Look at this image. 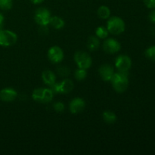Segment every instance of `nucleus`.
<instances>
[{
    "mask_svg": "<svg viewBox=\"0 0 155 155\" xmlns=\"http://www.w3.org/2000/svg\"><path fill=\"white\" fill-rule=\"evenodd\" d=\"M108 35V30H107V27H104V26H99V27H97V29L95 30V36H96L99 39H107Z\"/></svg>",
    "mask_w": 155,
    "mask_h": 155,
    "instance_id": "obj_19",
    "label": "nucleus"
},
{
    "mask_svg": "<svg viewBox=\"0 0 155 155\" xmlns=\"http://www.w3.org/2000/svg\"><path fill=\"white\" fill-rule=\"evenodd\" d=\"M48 58L51 63L54 64H59L64 60V53L62 50L61 48H60L58 45H54L51 46L49 49L48 50Z\"/></svg>",
    "mask_w": 155,
    "mask_h": 155,
    "instance_id": "obj_8",
    "label": "nucleus"
},
{
    "mask_svg": "<svg viewBox=\"0 0 155 155\" xmlns=\"http://www.w3.org/2000/svg\"><path fill=\"white\" fill-rule=\"evenodd\" d=\"M51 18V12L46 8H39L36 9L34 13V21L39 26L48 25Z\"/></svg>",
    "mask_w": 155,
    "mask_h": 155,
    "instance_id": "obj_5",
    "label": "nucleus"
},
{
    "mask_svg": "<svg viewBox=\"0 0 155 155\" xmlns=\"http://www.w3.org/2000/svg\"><path fill=\"white\" fill-rule=\"evenodd\" d=\"M86 101L84 99L80 97L73 98L69 104L70 111L73 114H77L83 111L86 107Z\"/></svg>",
    "mask_w": 155,
    "mask_h": 155,
    "instance_id": "obj_10",
    "label": "nucleus"
},
{
    "mask_svg": "<svg viewBox=\"0 0 155 155\" xmlns=\"http://www.w3.org/2000/svg\"><path fill=\"white\" fill-rule=\"evenodd\" d=\"M54 94L49 88H37L32 92L33 101L41 104H48L53 100Z\"/></svg>",
    "mask_w": 155,
    "mask_h": 155,
    "instance_id": "obj_2",
    "label": "nucleus"
},
{
    "mask_svg": "<svg viewBox=\"0 0 155 155\" xmlns=\"http://www.w3.org/2000/svg\"><path fill=\"white\" fill-rule=\"evenodd\" d=\"M87 48L90 51H95L100 47V40L96 36H89L87 41Z\"/></svg>",
    "mask_w": 155,
    "mask_h": 155,
    "instance_id": "obj_15",
    "label": "nucleus"
},
{
    "mask_svg": "<svg viewBox=\"0 0 155 155\" xmlns=\"http://www.w3.org/2000/svg\"><path fill=\"white\" fill-rule=\"evenodd\" d=\"M12 6H13V0H0V9L2 10H10Z\"/></svg>",
    "mask_w": 155,
    "mask_h": 155,
    "instance_id": "obj_21",
    "label": "nucleus"
},
{
    "mask_svg": "<svg viewBox=\"0 0 155 155\" xmlns=\"http://www.w3.org/2000/svg\"><path fill=\"white\" fill-rule=\"evenodd\" d=\"M53 108L58 113H62L65 109V105L61 101H56L53 104Z\"/></svg>",
    "mask_w": 155,
    "mask_h": 155,
    "instance_id": "obj_24",
    "label": "nucleus"
},
{
    "mask_svg": "<svg viewBox=\"0 0 155 155\" xmlns=\"http://www.w3.org/2000/svg\"><path fill=\"white\" fill-rule=\"evenodd\" d=\"M87 77V71L85 69L78 68L74 72V77L78 81H83Z\"/></svg>",
    "mask_w": 155,
    "mask_h": 155,
    "instance_id": "obj_20",
    "label": "nucleus"
},
{
    "mask_svg": "<svg viewBox=\"0 0 155 155\" xmlns=\"http://www.w3.org/2000/svg\"><path fill=\"white\" fill-rule=\"evenodd\" d=\"M145 6L150 9L155 8V0H143Z\"/></svg>",
    "mask_w": 155,
    "mask_h": 155,
    "instance_id": "obj_25",
    "label": "nucleus"
},
{
    "mask_svg": "<svg viewBox=\"0 0 155 155\" xmlns=\"http://www.w3.org/2000/svg\"><path fill=\"white\" fill-rule=\"evenodd\" d=\"M4 15L0 12V30H2L3 27V24H4Z\"/></svg>",
    "mask_w": 155,
    "mask_h": 155,
    "instance_id": "obj_27",
    "label": "nucleus"
},
{
    "mask_svg": "<svg viewBox=\"0 0 155 155\" xmlns=\"http://www.w3.org/2000/svg\"><path fill=\"white\" fill-rule=\"evenodd\" d=\"M149 20L151 23L155 24V8L153 9L149 14Z\"/></svg>",
    "mask_w": 155,
    "mask_h": 155,
    "instance_id": "obj_26",
    "label": "nucleus"
},
{
    "mask_svg": "<svg viewBox=\"0 0 155 155\" xmlns=\"http://www.w3.org/2000/svg\"><path fill=\"white\" fill-rule=\"evenodd\" d=\"M18 41V36L13 31L8 30H0V45L9 47L15 45Z\"/></svg>",
    "mask_w": 155,
    "mask_h": 155,
    "instance_id": "obj_6",
    "label": "nucleus"
},
{
    "mask_svg": "<svg viewBox=\"0 0 155 155\" xmlns=\"http://www.w3.org/2000/svg\"><path fill=\"white\" fill-rule=\"evenodd\" d=\"M49 24L55 30H61L65 26V21L58 16H51Z\"/></svg>",
    "mask_w": 155,
    "mask_h": 155,
    "instance_id": "obj_16",
    "label": "nucleus"
},
{
    "mask_svg": "<svg viewBox=\"0 0 155 155\" xmlns=\"http://www.w3.org/2000/svg\"><path fill=\"white\" fill-rule=\"evenodd\" d=\"M42 80L47 86H51L56 82V75L50 70H45L42 73Z\"/></svg>",
    "mask_w": 155,
    "mask_h": 155,
    "instance_id": "obj_14",
    "label": "nucleus"
},
{
    "mask_svg": "<svg viewBox=\"0 0 155 155\" xmlns=\"http://www.w3.org/2000/svg\"><path fill=\"white\" fill-rule=\"evenodd\" d=\"M74 61L79 68L88 70L92 64V59L90 54L86 51H77L74 56Z\"/></svg>",
    "mask_w": 155,
    "mask_h": 155,
    "instance_id": "obj_4",
    "label": "nucleus"
},
{
    "mask_svg": "<svg viewBox=\"0 0 155 155\" xmlns=\"http://www.w3.org/2000/svg\"><path fill=\"white\" fill-rule=\"evenodd\" d=\"M18 96V92L13 88H5L0 91V100L4 102H12Z\"/></svg>",
    "mask_w": 155,
    "mask_h": 155,
    "instance_id": "obj_12",
    "label": "nucleus"
},
{
    "mask_svg": "<svg viewBox=\"0 0 155 155\" xmlns=\"http://www.w3.org/2000/svg\"><path fill=\"white\" fill-rule=\"evenodd\" d=\"M145 56L147 58H148L151 61H155V45L149 47L145 50Z\"/></svg>",
    "mask_w": 155,
    "mask_h": 155,
    "instance_id": "obj_22",
    "label": "nucleus"
},
{
    "mask_svg": "<svg viewBox=\"0 0 155 155\" xmlns=\"http://www.w3.org/2000/svg\"><path fill=\"white\" fill-rule=\"evenodd\" d=\"M97 15L101 19H108L110 16V10L107 6L101 5L97 10Z\"/></svg>",
    "mask_w": 155,
    "mask_h": 155,
    "instance_id": "obj_18",
    "label": "nucleus"
},
{
    "mask_svg": "<svg viewBox=\"0 0 155 155\" xmlns=\"http://www.w3.org/2000/svg\"><path fill=\"white\" fill-rule=\"evenodd\" d=\"M59 93L68 94L73 91L74 88V84L73 81L70 79H64L62 81L58 82Z\"/></svg>",
    "mask_w": 155,
    "mask_h": 155,
    "instance_id": "obj_13",
    "label": "nucleus"
},
{
    "mask_svg": "<svg viewBox=\"0 0 155 155\" xmlns=\"http://www.w3.org/2000/svg\"><path fill=\"white\" fill-rule=\"evenodd\" d=\"M115 68L119 72L128 73L132 68V60L126 54H120L115 59Z\"/></svg>",
    "mask_w": 155,
    "mask_h": 155,
    "instance_id": "obj_7",
    "label": "nucleus"
},
{
    "mask_svg": "<svg viewBox=\"0 0 155 155\" xmlns=\"http://www.w3.org/2000/svg\"><path fill=\"white\" fill-rule=\"evenodd\" d=\"M113 89L118 93H123L129 86V78L128 73L124 72H117L114 73V76L110 80Z\"/></svg>",
    "mask_w": 155,
    "mask_h": 155,
    "instance_id": "obj_1",
    "label": "nucleus"
},
{
    "mask_svg": "<svg viewBox=\"0 0 155 155\" xmlns=\"http://www.w3.org/2000/svg\"><path fill=\"white\" fill-rule=\"evenodd\" d=\"M106 27L111 34L120 35L125 31L126 24L122 18L117 16H113L108 18Z\"/></svg>",
    "mask_w": 155,
    "mask_h": 155,
    "instance_id": "obj_3",
    "label": "nucleus"
},
{
    "mask_svg": "<svg viewBox=\"0 0 155 155\" xmlns=\"http://www.w3.org/2000/svg\"><path fill=\"white\" fill-rule=\"evenodd\" d=\"M114 69L113 67L107 64L101 65L98 69V74L101 80L104 82H109L114 74Z\"/></svg>",
    "mask_w": 155,
    "mask_h": 155,
    "instance_id": "obj_11",
    "label": "nucleus"
},
{
    "mask_svg": "<svg viewBox=\"0 0 155 155\" xmlns=\"http://www.w3.org/2000/svg\"><path fill=\"white\" fill-rule=\"evenodd\" d=\"M57 73L61 77H66L69 76L70 69L66 66H59L57 68Z\"/></svg>",
    "mask_w": 155,
    "mask_h": 155,
    "instance_id": "obj_23",
    "label": "nucleus"
},
{
    "mask_svg": "<svg viewBox=\"0 0 155 155\" xmlns=\"http://www.w3.org/2000/svg\"><path fill=\"white\" fill-rule=\"evenodd\" d=\"M103 49L106 53L110 54H116L121 49V45L117 39L113 38L105 39L103 42Z\"/></svg>",
    "mask_w": 155,
    "mask_h": 155,
    "instance_id": "obj_9",
    "label": "nucleus"
},
{
    "mask_svg": "<svg viewBox=\"0 0 155 155\" xmlns=\"http://www.w3.org/2000/svg\"><path fill=\"white\" fill-rule=\"evenodd\" d=\"M102 118L106 124H112L116 122L117 117L114 112L111 111V110H105L103 112Z\"/></svg>",
    "mask_w": 155,
    "mask_h": 155,
    "instance_id": "obj_17",
    "label": "nucleus"
},
{
    "mask_svg": "<svg viewBox=\"0 0 155 155\" xmlns=\"http://www.w3.org/2000/svg\"><path fill=\"white\" fill-rule=\"evenodd\" d=\"M44 1H45V0H30V2H31L34 5L41 4V3L43 2Z\"/></svg>",
    "mask_w": 155,
    "mask_h": 155,
    "instance_id": "obj_28",
    "label": "nucleus"
}]
</instances>
